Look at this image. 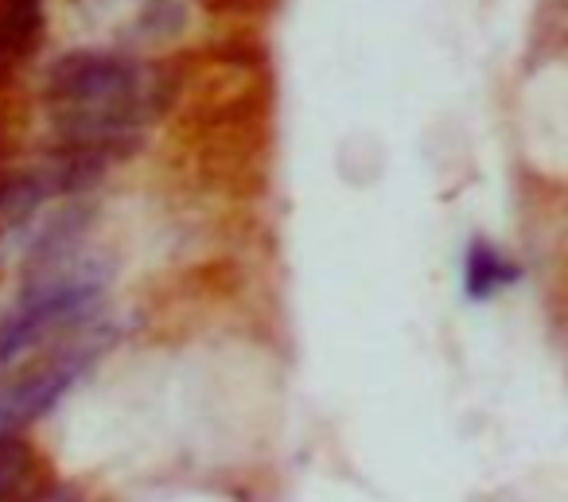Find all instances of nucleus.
Masks as SVG:
<instances>
[{"mask_svg":"<svg viewBox=\"0 0 568 502\" xmlns=\"http://www.w3.org/2000/svg\"><path fill=\"white\" fill-rule=\"evenodd\" d=\"M175 79L113 51H71L48 67L43 102L55 129V157L105 164L141 149L152 118L172 102Z\"/></svg>","mask_w":568,"mask_h":502,"instance_id":"obj_1","label":"nucleus"},{"mask_svg":"<svg viewBox=\"0 0 568 502\" xmlns=\"http://www.w3.org/2000/svg\"><path fill=\"white\" fill-rule=\"evenodd\" d=\"M110 284V265L79 250L28 269L17 304L0 315V367H12L48 339L82 331L98 315Z\"/></svg>","mask_w":568,"mask_h":502,"instance_id":"obj_2","label":"nucleus"},{"mask_svg":"<svg viewBox=\"0 0 568 502\" xmlns=\"http://www.w3.org/2000/svg\"><path fill=\"white\" fill-rule=\"evenodd\" d=\"M110 339L113 331L82 328L74 335V343H67L59 354H51L43 367L12 378L9 385H0V440H17L20 429L40 421L43 413H51L79 385V378L94 367V359L110 347Z\"/></svg>","mask_w":568,"mask_h":502,"instance_id":"obj_3","label":"nucleus"},{"mask_svg":"<svg viewBox=\"0 0 568 502\" xmlns=\"http://www.w3.org/2000/svg\"><path fill=\"white\" fill-rule=\"evenodd\" d=\"M521 281V265L514 258H506L498 245H490L487 238H471L464 258V292L467 300H490L495 292L510 289Z\"/></svg>","mask_w":568,"mask_h":502,"instance_id":"obj_4","label":"nucleus"},{"mask_svg":"<svg viewBox=\"0 0 568 502\" xmlns=\"http://www.w3.org/2000/svg\"><path fill=\"white\" fill-rule=\"evenodd\" d=\"M36 452L24 440H0V502H20L32 479Z\"/></svg>","mask_w":568,"mask_h":502,"instance_id":"obj_5","label":"nucleus"},{"mask_svg":"<svg viewBox=\"0 0 568 502\" xmlns=\"http://www.w3.org/2000/svg\"><path fill=\"white\" fill-rule=\"evenodd\" d=\"M187 28V9L183 0H144L141 4V20H136V32L141 40H164Z\"/></svg>","mask_w":568,"mask_h":502,"instance_id":"obj_6","label":"nucleus"},{"mask_svg":"<svg viewBox=\"0 0 568 502\" xmlns=\"http://www.w3.org/2000/svg\"><path fill=\"white\" fill-rule=\"evenodd\" d=\"M273 0H206V9H230V12H250V9H268Z\"/></svg>","mask_w":568,"mask_h":502,"instance_id":"obj_7","label":"nucleus"},{"mask_svg":"<svg viewBox=\"0 0 568 502\" xmlns=\"http://www.w3.org/2000/svg\"><path fill=\"white\" fill-rule=\"evenodd\" d=\"M20 502H79V494L63 491V486H51V491L36 494V499H20Z\"/></svg>","mask_w":568,"mask_h":502,"instance_id":"obj_8","label":"nucleus"}]
</instances>
